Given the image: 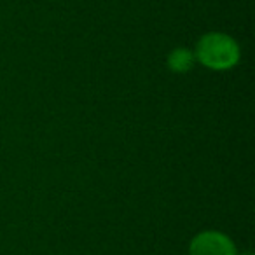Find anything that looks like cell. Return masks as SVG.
<instances>
[{"label": "cell", "instance_id": "cell-2", "mask_svg": "<svg viewBox=\"0 0 255 255\" xmlns=\"http://www.w3.org/2000/svg\"><path fill=\"white\" fill-rule=\"evenodd\" d=\"M192 255H234L229 240L217 233H205L194 240L191 247Z\"/></svg>", "mask_w": 255, "mask_h": 255}, {"label": "cell", "instance_id": "cell-3", "mask_svg": "<svg viewBox=\"0 0 255 255\" xmlns=\"http://www.w3.org/2000/svg\"><path fill=\"white\" fill-rule=\"evenodd\" d=\"M191 63H192V56H191V53H189V51L178 49L170 56L171 68H175V70H178V72L187 70V68L191 67Z\"/></svg>", "mask_w": 255, "mask_h": 255}, {"label": "cell", "instance_id": "cell-1", "mask_svg": "<svg viewBox=\"0 0 255 255\" xmlns=\"http://www.w3.org/2000/svg\"><path fill=\"white\" fill-rule=\"evenodd\" d=\"M198 56L212 68H227L236 63L238 47L229 37L220 33H210L199 42Z\"/></svg>", "mask_w": 255, "mask_h": 255}]
</instances>
